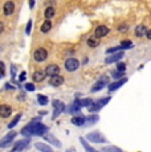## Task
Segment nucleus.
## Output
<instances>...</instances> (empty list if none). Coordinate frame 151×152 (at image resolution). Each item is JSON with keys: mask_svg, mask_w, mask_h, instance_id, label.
<instances>
[{"mask_svg": "<svg viewBox=\"0 0 151 152\" xmlns=\"http://www.w3.org/2000/svg\"><path fill=\"white\" fill-rule=\"evenodd\" d=\"M78 66H80V62L76 58H69V60L65 61V69L68 72H74V70L78 69Z\"/></svg>", "mask_w": 151, "mask_h": 152, "instance_id": "obj_1", "label": "nucleus"}, {"mask_svg": "<svg viewBox=\"0 0 151 152\" xmlns=\"http://www.w3.org/2000/svg\"><path fill=\"white\" fill-rule=\"evenodd\" d=\"M33 57H34V60H36L37 62H43V61H45L46 57H48V52H46L45 49L40 48V49H37V50L34 52Z\"/></svg>", "mask_w": 151, "mask_h": 152, "instance_id": "obj_2", "label": "nucleus"}, {"mask_svg": "<svg viewBox=\"0 0 151 152\" xmlns=\"http://www.w3.org/2000/svg\"><path fill=\"white\" fill-rule=\"evenodd\" d=\"M88 139L90 140V142H94V143H103V142H106V139L103 138L101 134H98V132H92V134H89V135H88Z\"/></svg>", "mask_w": 151, "mask_h": 152, "instance_id": "obj_3", "label": "nucleus"}, {"mask_svg": "<svg viewBox=\"0 0 151 152\" xmlns=\"http://www.w3.org/2000/svg\"><path fill=\"white\" fill-rule=\"evenodd\" d=\"M110 101V98H102V99H100L98 102H95L94 104H92V107H90V111H98L101 109V107H103L105 104L107 103V102Z\"/></svg>", "mask_w": 151, "mask_h": 152, "instance_id": "obj_4", "label": "nucleus"}, {"mask_svg": "<svg viewBox=\"0 0 151 152\" xmlns=\"http://www.w3.org/2000/svg\"><path fill=\"white\" fill-rule=\"evenodd\" d=\"M12 114V109L8 104H1L0 106V116L1 118H8V116Z\"/></svg>", "mask_w": 151, "mask_h": 152, "instance_id": "obj_5", "label": "nucleus"}, {"mask_svg": "<svg viewBox=\"0 0 151 152\" xmlns=\"http://www.w3.org/2000/svg\"><path fill=\"white\" fill-rule=\"evenodd\" d=\"M60 73V68L57 65H49L48 68L45 69V75H49V77H52V75H56Z\"/></svg>", "mask_w": 151, "mask_h": 152, "instance_id": "obj_6", "label": "nucleus"}, {"mask_svg": "<svg viewBox=\"0 0 151 152\" xmlns=\"http://www.w3.org/2000/svg\"><path fill=\"white\" fill-rule=\"evenodd\" d=\"M15 136H16V132H13V131H12V132H10L7 136H5V138L1 139V142H0V147H5V145H8L13 140Z\"/></svg>", "mask_w": 151, "mask_h": 152, "instance_id": "obj_7", "label": "nucleus"}, {"mask_svg": "<svg viewBox=\"0 0 151 152\" xmlns=\"http://www.w3.org/2000/svg\"><path fill=\"white\" fill-rule=\"evenodd\" d=\"M64 82V78L61 77L60 74H56V75H52V78H51V81H49V83L52 85V86H60V85H62Z\"/></svg>", "mask_w": 151, "mask_h": 152, "instance_id": "obj_8", "label": "nucleus"}, {"mask_svg": "<svg viewBox=\"0 0 151 152\" xmlns=\"http://www.w3.org/2000/svg\"><path fill=\"white\" fill-rule=\"evenodd\" d=\"M13 11H15V4H13L12 1H7L4 4V13L7 15V16H10V15L13 13Z\"/></svg>", "mask_w": 151, "mask_h": 152, "instance_id": "obj_9", "label": "nucleus"}, {"mask_svg": "<svg viewBox=\"0 0 151 152\" xmlns=\"http://www.w3.org/2000/svg\"><path fill=\"white\" fill-rule=\"evenodd\" d=\"M109 33V29H107L105 25H100L97 29H95V36L97 37H103Z\"/></svg>", "mask_w": 151, "mask_h": 152, "instance_id": "obj_10", "label": "nucleus"}, {"mask_svg": "<svg viewBox=\"0 0 151 152\" xmlns=\"http://www.w3.org/2000/svg\"><path fill=\"white\" fill-rule=\"evenodd\" d=\"M123 57V53H115V54H113V56H110V57H107L106 58V64H111V62H117V61H119L121 58Z\"/></svg>", "mask_w": 151, "mask_h": 152, "instance_id": "obj_11", "label": "nucleus"}, {"mask_svg": "<svg viewBox=\"0 0 151 152\" xmlns=\"http://www.w3.org/2000/svg\"><path fill=\"white\" fill-rule=\"evenodd\" d=\"M125 82H126V78H123L122 81H117V82H114V83H110V85H109V90H110V91H114V90L119 89V87H121Z\"/></svg>", "mask_w": 151, "mask_h": 152, "instance_id": "obj_12", "label": "nucleus"}, {"mask_svg": "<svg viewBox=\"0 0 151 152\" xmlns=\"http://www.w3.org/2000/svg\"><path fill=\"white\" fill-rule=\"evenodd\" d=\"M98 44H100V37L92 36L90 39H88V45L90 48H95V46H98Z\"/></svg>", "mask_w": 151, "mask_h": 152, "instance_id": "obj_13", "label": "nucleus"}, {"mask_svg": "<svg viewBox=\"0 0 151 152\" xmlns=\"http://www.w3.org/2000/svg\"><path fill=\"white\" fill-rule=\"evenodd\" d=\"M146 32H147V28L144 27V25H138V27L135 28V36L142 37L146 34Z\"/></svg>", "mask_w": 151, "mask_h": 152, "instance_id": "obj_14", "label": "nucleus"}, {"mask_svg": "<svg viewBox=\"0 0 151 152\" xmlns=\"http://www.w3.org/2000/svg\"><path fill=\"white\" fill-rule=\"evenodd\" d=\"M44 78H45V73H43V72H34L33 73V81L34 82H41Z\"/></svg>", "mask_w": 151, "mask_h": 152, "instance_id": "obj_15", "label": "nucleus"}, {"mask_svg": "<svg viewBox=\"0 0 151 152\" xmlns=\"http://www.w3.org/2000/svg\"><path fill=\"white\" fill-rule=\"evenodd\" d=\"M106 83V80H105V77H102V80L100 81V82H97L94 85V86H93V89H92V91L93 93H95V91H98V90H101L103 87V85Z\"/></svg>", "mask_w": 151, "mask_h": 152, "instance_id": "obj_16", "label": "nucleus"}, {"mask_svg": "<svg viewBox=\"0 0 151 152\" xmlns=\"http://www.w3.org/2000/svg\"><path fill=\"white\" fill-rule=\"evenodd\" d=\"M28 145V140H23V142H19L16 145H13V151H19V150H24Z\"/></svg>", "mask_w": 151, "mask_h": 152, "instance_id": "obj_17", "label": "nucleus"}, {"mask_svg": "<svg viewBox=\"0 0 151 152\" xmlns=\"http://www.w3.org/2000/svg\"><path fill=\"white\" fill-rule=\"evenodd\" d=\"M72 123H73L74 126H82V124H85V118L84 116H74L73 119H72Z\"/></svg>", "mask_w": 151, "mask_h": 152, "instance_id": "obj_18", "label": "nucleus"}, {"mask_svg": "<svg viewBox=\"0 0 151 152\" xmlns=\"http://www.w3.org/2000/svg\"><path fill=\"white\" fill-rule=\"evenodd\" d=\"M44 138H45V140H49L52 144H56L57 147H61V143H60L56 138H54V136H52V135H45V134H44Z\"/></svg>", "mask_w": 151, "mask_h": 152, "instance_id": "obj_19", "label": "nucleus"}, {"mask_svg": "<svg viewBox=\"0 0 151 152\" xmlns=\"http://www.w3.org/2000/svg\"><path fill=\"white\" fill-rule=\"evenodd\" d=\"M77 104L78 106H92L93 104V101L92 99H80V101H77Z\"/></svg>", "mask_w": 151, "mask_h": 152, "instance_id": "obj_20", "label": "nucleus"}, {"mask_svg": "<svg viewBox=\"0 0 151 152\" xmlns=\"http://www.w3.org/2000/svg\"><path fill=\"white\" fill-rule=\"evenodd\" d=\"M34 147L37 148V150H40V151H46V152H51L52 148L49 147V145H46V144H43V143H37Z\"/></svg>", "mask_w": 151, "mask_h": 152, "instance_id": "obj_21", "label": "nucleus"}, {"mask_svg": "<svg viewBox=\"0 0 151 152\" xmlns=\"http://www.w3.org/2000/svg\"><path fill=\"white\" fill-rule=\"evenodd\" d=\"M37 102H39L40 104H41V106H44V104H46L48 103V98L45 97V95H37Z\"/></svg>", "mask_w": 151, "mask_h": 152, "instance_id": "obj_22", "label": "nucleus"}, {"mask_svg": "<svg viewBox=\"0 0 151 152\" xmlns=\"http://www.w3.org/2000/svg\"><path fill=\"white\" fill-rule=\"evenodd\" d=\"M54 16V10L52 7H49V8H46V11H45V17L46 19H52V17Z\"/></svg>", "mask_w": 151, "mask_h": 152, "instance_id": "obj_23", "label": "nucleus"}, {"mask_svg": "<svg viewBox=\"0 0 151 152\" xmlns=\"http://www.w3.org/2000/svg\"><path fill=\"white\" fill-rule=\"evenodd\" d=\"M51 28H52L51 21H45L44 24H43V27H41V32H44V33H45V32H48Z\"/></svg>", "mask_w": 151, "mask_h": 152, "instance_id": "obj_24", "label": "nucleus"}, {"mask_svg": "<svg viewBox=\"0 0 151 152\" xmlns=\"http://www.w3.org/2000/svg\"><path fill=\"white\" fill-rule=\"evenodd\" d=\"M80 140H81V143H82V145H84V147H85V150H88V151H90V152H94V148L90 147V145H89L88 143L85 142V139H84V138H81Z\"/></svg>", "mask_w": 151, "mask_h": 152, "instance_id": "obj_25", "label": "nucleus"}, {"mask_svg": "<svg viewBox=\"0 0 151 152\" xmlns=\"http://www.w3.org/2000/svg\"><path fill=\"white\" fill-rule=\"evenodd\" d=\"M121 46H122V49H129V48H133V42L131 41H122L121 42Z\"/></svg>", "mask_w": 151, "mask_h": 152, "instance_id": "obj_26", "label": "nucleus"}, {"mask_svg": "<svg viewBox=\"0 0 151 152\" xmlns=\"http://www.w3.org/2000/svg\"><path fill=\"white\" fill-rule=\"evenodd\" d=\"M20 118H21V114H17V115H16V118L13 119V122H11V123H10V126H8V127H10V128H12L13 126H16V124H17V122H19V119H20Z\"/></svg>", "mask_w": 151, "mask_h": 152, "instance_id": "obj_27", "label": "nucleus"}, {"mask_svg": "<svg viewBox=\"0 0 151 152\" xmlns=\"http://www.w3.org/2000/svg\"><path fill=\"white\" fill-rule=\"evenodd\" d=\"M88 126L89 124H93V123H95V122L98 121V116L97 115H93V116H90V118H88Z\"/></svg>", "mask_w": 151, "mask_h": 152, "instance_id": "obj_28", "label": "nucleus"}, {"mask_svg": "<svg viewBox=\"0 0 151 152\" xmlns=\"http://www.w3.org/2000/svg\"><path fill=\"white\" fill-rule=\"evenodd\" d=\"M117 62H118V61H117ZM125 69H126V65H125L123 62H118L117 70H119V72H125Z\"/></svg>", "mask_w": 151, "mask_h": 152, "instance_id": "obj_29", "label": "nucleus"}, {"mask_svg": "<svg viewBox=\"0 0 151 152\" xmlns=\"http://www.w3.org/2000/svg\"><path fill=\"white\" fill-rule=\"evenodd\" d=\"M25 89H27L28 91H33V90L36 89V87H34V85H33V83H27V85H25Z\"/></svg>", "mask_w": 151, "mask_h": 152, "instance_id": "obj_30", "label": "nucleus"}, {"mask_svg": "<svg viewBox=\"0 0 151 152\" xmlns=\"http://www.w3.org/2000/svg\"><path fill=\"white\" fill-rule=\"evenodd\" d=\"M25 77H27V73H25V72L20 73V75H19V81H20V82H23V81L25 80Z\"/></svg>", "mask_w": 151, "mask_h": 152, "instance_id": "obj_31", "label": "nucleus"}, {"mask_svg": "<svg viewBox=\"0 0 151 152\" xmlns=\"http://www.w3.org/2000/svg\"><path fill=\"white\" fill-rule=\"evenodd\" d=\"M102 151H115V152H121V150H118V148H115V147H106V148H103Z\"/></svg>", "mask_w": 151, "mask_h": 152, "instance_id": "obj_32", "label": "nucleus"}, {"mask_svg": "<svg viewBox=\"0 0 151 152\" xmlns=\"http://www.w3.org/2000/svg\"><path fill=\"white\" fill-rule=\"evenodd\" d=\"M122 74H123V72H119V70H118V72H113V77H115V78L121 77Z\"/></svg>", "mask_w": 151, "mask_h": 152, "instance_id": "obj_33", "label": "nucleus"}, {"mask_svg": "<svg viewBox=\"0 0 151 152\" xmlns=\"http://www.w3.org/2000/svg\"><path fill=\"white\" fill-rule=\"evenodd\" d=\"M11 74H12V78H15V75H16V66L12 65V69H11Z\"/></svg>", "mask_w": 151, "mask_h": 152, "instance_id": "obj_34", "label": "nucleus"}, {"mask_svg": "<svg viewBox=\"0 0 151 152\" xmlns=\"http://www.w3.org/2000/svg\"><path fill=\"white\" fill-rule=\"evenodd\" d=\"M31 25H32V21L29 20V21H28V25H27V33H29L31 32Z\"/></svg>", "mask_w": 151, "mask_h": 152, "instance_id": "obj_35", "label": "nucleus"}, {"mask_svg": "<svg viewBox=\"0 0 151 152\" xmlns=\"http://www.w3.org/2000/svg\"><path fill=\"white\" fill-rule=\"evenodd\" d=\"M3 31H4V24H3V23H0V33H1Z\"/></svg>", "mask_w": 151, "mask_h": 152, "instance_id": "obj_36", "label": "nucleus"}, {"mask_svg": "<svg viewBox=\"0 0 151 152\" xmlns=\"http://www.w3.org/2000/svg\"><path fill=\"white\" fill-rule=\"evenodd\" d=\"M33 5H34V0H29V7L33 8Z\"/></svg>", "mask_w": 151, "mask_h": 152, "instance_id": "obj_37", "label": "nucleus"}, {"mask_svg": "<svg viewBox=\"0 0 151 152\" xmlns=\"http://www.w3.org/2000/svg\"><path fill=\"white\" fill-rule=\"evenodd\" d=\"M0 70H4V64H3V61H0Z\"/></svg>", "mask_w": 151, "mask_h": 152, "instance_id": "obj_38", "label": "nucleus"}, {"mask_svg": "<svg viewBox=\"0 0 151 152\" xmlns=\"http://www.w3.org/2000/svg\"><path fill=\"white\" fill-rule=\"evenodd\" d=\"M4 77V70H0V78Z\"/></svg>", "mask_w": 151, "mask_h": 152, "instance_id": "obj_39", "label": "nucleus"}]
</instances>
